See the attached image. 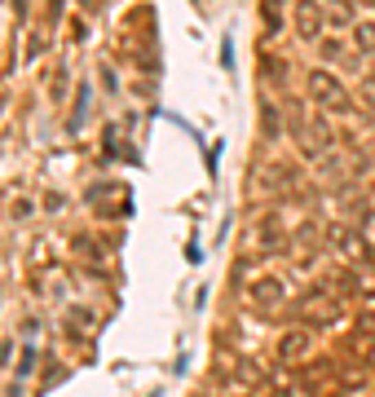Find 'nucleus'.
<instances>
[{"mask_svg":"<svg viewBox=\"0 0 375 397\" xmlns=\"http://www.w3.org/2000/svg\"><path fill=\"white\" fill-rule=\"evenodd\" d=\"M314 27H318V14H314V9L305 5V9H300V31H305V36H309V31H314Z\"/></svg>","mask_w":375,"mask_h":397,"instance_id":"f257e3e1","label":"nucleus"}]
</instances>
